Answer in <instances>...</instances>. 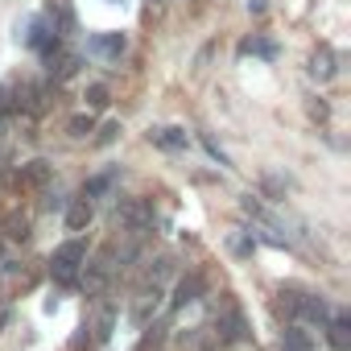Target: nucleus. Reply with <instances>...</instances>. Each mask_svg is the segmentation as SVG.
Masks as SVG:
<instances>
[{"label":"nucleus","instance_id":"obj_1","mask_svg":"<svg viewBox=\"0 0 351 351\" xmlns=\"http://www.w3.org/2000/svg\"><path fill=\"white\" fill-rule=\"evenodd\" d=\"M83 265H87V244H83V240H66V244L54 252V261H50V277H54L58 285H75Z\"/></svg>","mask_w":351,"mask_h":351},{"label":"nucleus","instance_id":"obj_2","mask_svg":"<svg viewBox=\"0 0 351 351\" xmlns=\"http://www.w3.org/2000/svg\"><path fill=\"white\" fill-rule=\"evenodd\" d=\"M215 339H219V343H248V339H252V330H248L244 310L223 306V310L215 314Z\"/></svg>","mask_w":351,"mask_h":351},{"label":"nucleus","instance_id":"obj_3","mask_svg":"<svg viewBox=\"0 0 351 351\" xmlns=\"http://www.w3.org/2000/svg\"><path fill=\"white\" fill-rule=\"evenodd\" d=\"M112 252H99L87 269H83V289H87V298H99L104 289H108V281H112Z\"/></svg>","mask_w":351,"mask_h":351},{"label":"nucleus","instance_id":"obj_4","mask_svg":"<svg viewBox=\"0 0 351 351\" xmlns=\"http://www.w3.org/2000/svg\"><path fill=\"white\" fill-rule=\"evenodd\" d=\"M87 50H91L95 58H104V62H120L124 50H128V38H124V34H95V38L87 42Z\"/></svg>","mask_w":351,"mask_h":351},{"label":"nucleus","instance_id":"obj_5","mask_svg":"<svg viewBox=\"0 0 351 351\" xmlns=\"http://www.w3.org/2000/svg\"><path fill=\"white\" fill-rule=\"evenodd\" d=\"M120 223H124L128 232H136V236H141V232H149V228H153V207H149L145 199L124 203V207H120Z\"/></svg>","mask_w":351,"mask_h":351},{"label":"nucleus","instance_id":"obj_6","mask_svg":"<svg viewBox=\"0 0 351 351\" xmlns=\"http://www.w3.org/2000/svg\"><path fill=\"white\" fill-rule=\"evenodd\" d=\"M157 306H161V285H145V289L136 293V302H132V318L145 326V322L157 314Z\"/></svg>","mask_w":351,"mask_h":351},{"label":"nucleus","instance_id":"obj_7","mask_svg":"<svg viewBox=\"0 0 351 351\" xmlns=\"http://www.w3.org/2000/svg\"><path fill=\"white\" fill-rule=\"evenodd\" d=\"M50 182V161H29V165H21V173H17V186L21 191H42Z\"/></svg>","mask_w":351,"mask_h":351},{"label":"nucleus","instance_id":"obj_8","mask_svg":"<svg viewBox=\"0 0 351 351\" xmlns=\"http://www.w3.org/2000/svg\"><path fill=\"white\" fill-rule=\"evenodd\" d=\"M335 71H339L335 50H330V46H318V50L310 54V75H314L318 83H326V79H335Z\"/></svg>","mask_w":351,"mask_h":351},{"label":"nucleus","instance_id":"obj_9","mask_svg":"<svg viewBox=\"0 0 351 351\" xmlns=\"http://www.w3.org/2000/svg\"><path fill=\"white\" fill-rule=\"evenodd\" d=\"M203 298V277L199 273H186L182 281H178V289H173V310H182V306H191V302H199Z\"/></svg>","mask_w":351,"mask_h":351},{"label":"nucleus","instance_id":"obj_10","mask_svg":"<svg viewBox=\"0 0 351 351\" xmlns=\"http://www.w3.org/2000/svg\"><path fill=\"white\" fill-rule=\"evenodd\" d=\"M281 351H314V335H310L306 326L289 322V326L281 330Z\"/></svg>","mask_w":351,"mask_h":351},{"label":"nucleus","instance_id":"obj_11","mask_svg":"<svg viewBox=\"0 0 351 351\" xmlns=\"http://www.w3.org/2000/svg\"><path fill=\"white\" fill-rule=\"evenodd\" d=\"M326 330H330V347L335 351H347L351 347V318L347 314H330L326 318Z\"/></svg>","mask_w":351,"mask_h":351},{"label":"nucleus","instance_id":"obj_12","mask_svg":"<svg viewBox=\"0 0 351 351\" xmlns=\"http://www.w3.org/2000/svg\"><path fill=\"white\" fill-rule=\"evenodd\" d=\"M149 141H153L157 149H165V153L186 149V132H182V128H153V132H149Z\"/></svg>","mask_w":351,"mask_h":351},{"label":"nucleus","instance_id":"obj_13","mask_svg":"<svg viewBox=\"0 0 351 351\" xmlns=\"http://www.w3.org/2000/svg\"><path fill=\"white\" fill-rule=\"evenodd\" d=\"M13 95H17V108H25V112H34V116L46 108V87L25 83V87H21V91H13Z\"/></svg>","mask_w":351,"mask_h":351},{"label":"nucleus","instance_id":"obj_14","mask_svg":"<svg viewBox=\"0 0 351 351\" xmlns=\"http://www.w3.org/2000/svg\"><path fill=\"white\" fill-rule=\"evenodd\" d=\"M116 178H120L116 169H104V173H95V178H87V186H83V199H99V195H108V191L116 186Z\"/></svg>","mask_w":351,"mask_h":351},{"label":"nucleus","instance_id":"obj_15","mask_svg":"<svg viewBox=\"0 0 351 351\" xmlns=\"http://www.w3.org/2000/svg\"><path fill=\"white\" fill-rule=\"evenodd\" d=\"M273 310H277V318H289V322H293V318H298V310H302V293H293V289H281Z\"/></svg>","mask_w":351,"mask_h":351},{"label":"nucleus","instance_id":"obj_16","mask_svg":"<svg viewBox=\"0 0 351 351\" xmlns=\"http://www.w3.org/2000/svg\"><path fill=\"white\" fill-rule=\"evenodd\" d=\"M87 223H91V203H87V199H79V203L66 211V228H71V232H79V228H87Z\"/></svg>","mask_w":351,"mask_h":351},{"label":"nucleus","instance_id":"obj_17","mask_svg":"<svg viewBox=\"0 0 351 351\" xmlns=\"http://www.w3.org/2000/svg\"><path fill=\"white\" fill-rule=\"evenodd\" d=\"M298 314H306L310 322H326L330 318V306L322 302V298H302V310Z\"/></svg>","mask_w":351,"mask_h":351},{"label":"nucleus","instance_id":"obj_18","mask_svg":"<svg viewBox=\"0 0 351 351\" xmlns=\"http://www.w3.org/2000/svg\"><path fill=\"white\" fill-rule=\"evenodd\" d=\"M240 54H261V58H277V46L269 38H248L240 42Z\"/></svg>","mask_w":351,"mask_h":351},{"label":"nucleus","instance_id":"obj_19","mask_svg":"<svg viewBox=\"0 0 351 351\" xmlns=\"http://www.w3.org/2000/svg\"><path fill=\"white\" fill-rule=\"evenodd\" d=\"M112 326H116V310H112V306L104 302V306H99V314H95V339L104 343V339L112 335Z\"/></svg>","mask_w":351,"mask_h":351},{"label":"nucleus","instance_id":"obj_20","mask_svg":"<svg viewBox=\"0 0 351 351\" xmlns=\"http://www.w3.org/2000/svg\"><path fill=\"white\" fill-rule=\"evenodd\" d=\"M83 99H87V108H104V104H108V87H104V83H91Z\"/></svg>","mask_w":351,"mask_h":351},{"label":"nucleus","instance_id":"obj_21","mask_svg":"<svg viewBox=\"0 0 351 351\" xmlns=\"http://www.w3.org/2000/svg\"><path fill=\"white\" fill-rule=\"evenodd\" d=\"M9 240H25L29 236V223H25V215H9Z\"/></svg>","mask_w":351,"mask_h":351},{"label":"nucleus","instance_id":"obj_22","mask_svg":"<svg viewBox=\"0 0 351 351\" xmlns=\"http://www.w3.org/2000/svg\"><path fill=\"white\" fill-rule=\"evenodd\" d=\"M91 128H95V120H91V116H75V120L66 124V132H71V136H87Z\"/></svg>","mask_w":351,"mask_h":351},{"label":"nucleus","instance_id":"obj_23","mask_svg":"<svg viewBox=\"0 0 351 351\" xmlns=\"http://www.w3.org/2000/svg\"><path fill=\"white\" fill-rule=\"evenodd\" d=\"M228 244H232V252H236V256H248V252H252V240H248L244 232H232V240H228Z\"/></svg>","mask_w":351,"mask_h":351},{"label":"nucleus","instance_id":"obj_24","mask_svg":"<svg viewBox=\"0 0 351 351\" xmlns=\"http://www.w3.org/2000/svg\"><path fill=\"white\" fill-rule=\"evenodd\" d=\"M9 108H13V91H9V87H0V116H5Z\"/></svg>","mask_w":351,"mask_h":351},{"label":"nucleus","instance_id":"obj_25","mask_svg":"<svg viewBox=\"0 0 351 351\" xmlns=\"http://www.w3.org/2000/svg\"><path fill=\"white\" fill-rule=\"evenodd\" d=\"M116 132H120V124H108V128L99 132V145H108V141H116Z\"/></svg>","mask_w":351,"mask_h":351},{"label":"nucleus","instance_id":"obj_26","mask_svg":"<svg viewBox=\"0 0 351 351\" xmlns=\"http://www.w3.org/2000/svg\"><path fill=\"white\" fill-rule=\"evenodd\" d=\"M0 169H5V149H0Z\"/></svg>","mask_w":351,"mask_h":351},{"label":"nucleus","instance_id":"obj_27","mask_svg":"<svg viewBox=\"0 0 351 351\" xmlns=\"http://www.w3.org/2000/svg\"><path fill=\"white\" fill-rule=\"evenodd\" d=\"M157 5H161V0H149V9H157Z\"/></svg>","mask_w":351,"mask_h":351}]
</instances>
